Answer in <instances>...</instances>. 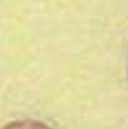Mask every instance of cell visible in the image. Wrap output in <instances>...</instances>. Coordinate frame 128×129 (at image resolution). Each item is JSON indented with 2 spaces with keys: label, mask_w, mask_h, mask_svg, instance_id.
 <instances>
[]
</instances>
